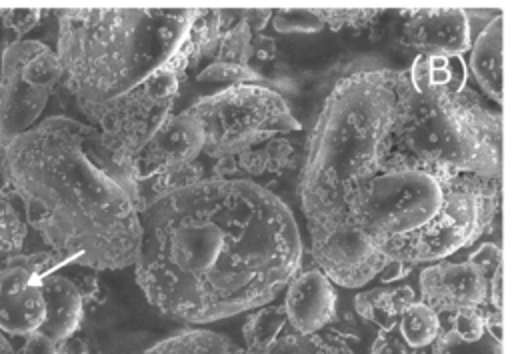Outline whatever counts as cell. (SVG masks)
<instances>
[{"mask_svg":"<svg viewBox=\"0 0 512 354\" xmlns=\"http://www.w3.org/2000/svg\"><path fill=\"white\" fill-rule=\"evenodd\" d=\"M136 282L164 316L206 324L272 302L302 268L292 210L250 178H212L142 206Z\"/></svg>","mask_w":512,"mask_h":354,"instance_id":"obj_1","label":"cell"},{"mask_svg":"<svg viewBox=\"0 0 512 354\" xmlns=\"http://www.w3.org/2000/svg\"><path fill=\"white\" fill-rule=\"evenodd\" d=\"M0 162L8 196L46 250L90 270L136 262L138 180L96 126L68 116L44 118L6 146Z\"/></svg>","mask_w":512,"mask_h":354,"instance_id":"obj_2","label":"cell"},{"mask_svg":"<svg viewBox=\"0 0 512 354\" xmlns=\"http://www.w3.org/2000/svg\"><path fill=\"white\" fill-rule=\"evenodd\" d=\"M198 8H68L58 12L56 56L62 82L92 120L110 100L170 66L200 62L190 42Z\"/></svg>","mask_w":512,"mask_h":354,"instance_id":"obj_3","label":"cell"},{"mask_svg":"<svg viewBox=\"0 0 512 354\" xmlns=\"http://www.w3.org/2000/svg\"><path fill=\"white\" fill-rule=\"evenodd\" d=\"M408 90L406 72L384 68L354 72L330 90L298 180L308 232L348 220L350 196L392 152Z\"/></svg>","mask_w":512,"mask_h":354,"instance_id":"obj_4","label":"cell"},{"mask_svg":"<svg viewBox=\"0 0 512 354\" xmlns=\"http://www.w3.org/2000/svg\"><path fill=\"white\" fill-rule=\"evenodd\" d=\"M392 152L444 174L502 180V116L468 86L456 94L410 88Z\"/></svg>","mask_w":512,"mask_h":354,"instance_id":"obj_5","label":"cell"},{"mask_svg":"<svg viewBox=\"0 0 512 354\" xmlns=\"http://www.w3.org/2000/svg\"><path fill=\"white\" fill-rule=\"evenodd\" d=\"M448 174L390 152L348 202V218L378 242L426 226L440 210Z\"/></svg>","mask_w":512,"mask_h":354,"instance_id":"obj_6","label":"cell"},{"mask_svg":"<svg viewBox=\"0 0 512 354\" xmlns=\"http://www.w3.org/2000/svg\"><path fill=\"white\" fill-rule=\"evenodd\" d=\"M500 184L474 174H448L436 216L412 234L380 242L384 256L412 266L434 264L474 244L500 210Z\"/></svg>","mask_w":512,"mask_h":354,"instance_id":"obj_7","label":"cell"},{"mask_svg":"<svg viewBox=\"0 0 512 354\" xmlns=\"http://www.w3.org/2000/svg\"><path fill=\"white\" fill-rule=\"evenodd\" d=\"M188 110L204 130L202 154L214 160L300 130L290 106L268 82L216 90L192 102Z\"/></svg>","mask_w":512,"mask_h":354,"instance_id":"obj_8","label":"cell"},{"mask_svg":"<svg viewBox=\"0 0 512 354\" xmlns=\"http://www.w3.org/2000/svg\"><path fill=\"white\" fill-rule=\"evenodd\" d=\"M62 82L56 52L40 40L8 42L0 60V152L40 122Z\"/></svg>","mask_w":512,"mask_h":354,"instance_id":"obj_9","label":"cell"},{"mask_svg":"<svg viewBox=\"0 0 512 354\" xmlns=\"http://www.w3.org/2000/svg\"><path fill=\"white\" fill-rule=\"evenodd\" d=\"M66 264L52 250L18 252L0 262V332L26 338L44 322L42 278Z\"/></svg>","mask_w":512,"mask_h":354,"instance_id":"obj_10","label":"cell"},{"mask_svg":"<svg viewBox=\"0 0 512 354\" xmlns=\"http://www.w3.org/2000/svg\"><path fill=\"white\" fill-rule=\"evenodd\" d=\"M310 254L334 286L362 288L376 278L386 264L380 242L356 226L350 218L338 224L310 230Z\"/></svg>","mask_w":512,"mask_h":354,"instance_id":"obj_11","label":"cell"},{"mask_svg":"<svg viewBox=\"0 0 512 354\" xmlns=\"http://www.w3.org/2000/svg\"><path fill=\"white\" fill-rule=\"evenodd\" d=\"M176 102L150 98L142 86L110 100L92 118L116 160L132 166L146 142L174 114Z\"/></svg>","mask_w":512,"mask_h":354,"instance_id":"obj_12","label":"cell"},{"mask_svg":"<svg viewBox=\"0 0 512 354\" xmlns=\"http://www.w3.org/2000/svg\"><path fill=\"white\" fill-rule=\"evenodd\" d=\"M418 290L420 302L438 316H452L462 308L488 304V278L468 260L428 264L418 276Z\"/></svg>","mask_w":512,"mask_h":354,"instance_id":"obj_13","label":"cell"},{"mask_svg":"<svg viewBox=\"0 0 512 354\" xmlns=\"http://www.w3.org/2000/svg\"><path fill=\"white\" fill-rule=\"evenodd\" d=\"M204 150V130L200 120L186 108L172 114L160 130L146 142V146L136 156L132 170L138 182L182 168L194 160Z\"/></svg>","mask_w":512,"mask_h":354,"instance_id":"obj_14","label":"cell"},{"mask_svg":"<svg viewBox=\"0 0 512 354\" xmlns=\"http://www.w3.org/2000/svg\"><path fill=\"white\" fill-rule=\"evenodd\" d=\"M402 44L420 50L418 54H454L470 50L472 28L468 12L462 8H420L404 10Z\"/></svg>","mask_w":512,"mask_h":354,"instance_id":"obj_15","label":"cell"},{"mask_svg":"<svg viewBox=\"0 0 512 354\" xmlns=\"http://www.w3.org/2000/svg\"><path fill=\"white\" fill-rule=\"evenodd\" d=\"M288 328L300 336L322 332L336 320V286L318 270H300L286 286L282 302Z\"/></svg>","mask_w":512,"mask_h":354,"instance_id":"obj_16","label":"cell"},{"mask_svg":"<svg viewBox=\"0 0 512 354\" xmlns=\"http://www.w3.org/2000/svg\"><path fill=\"white\" fill-rule=\"evenodd\" d=\"M64 268L52 270L42 278L44 322L36 332L54 344L80 330L88 304L76 274H66Z\"/></svg>","mask_w":512,"mask_h":354,"instance_id":"obj_17","label":"cell"},{"mask_svg":"<svg viewBox=\"0 0 512 354\" xmlns=\"http://www.w3.org/2000/svg\"><path fill=\"white\" fill-rule=\"evenodd\" d=\"M502 40L504 20L498 14L490 18L470 44V62L466 64L482 94L498 106H502Z\"/></svg>","mask_w":512,"mask_h":354,"instance_id":"obj_18","label":"cell"},{"mask_svg":"<svg viewBox=\"0 0 512 354\" xmlns=\"http://www.w3.org/2000/svg\"><path fill=\"white\" fill-rule=\"evenodd\" d=\"M406 74L414 92L456 94L466 88L468 66L454 54H418Z\"/></svg>","mask_w":512,"mask_h":354,"instance_id":"obj_19","label":"cell"},{"mask_svg":"<svg viewBox=\"0 0 512 354\" xmlns=\"http://www.w3.org/2000/svg\"><path fill=\"white\" fill-rule=\"evenodd\" d=\"M288 330L290 328L282 304L268 302L258 306L242 326V338L246 344L244 350L250 354H266Z\"/></svg>","mask_w":512,"mask_h":354,"instance_id":"obj_20","label":"cell"},{"mask_svg":"<svg viewBox=\"0 0 512 354\" xmlns=\"http://www.w3.org/2000/svg\"><path fill=\"white\" fill-rule=\"evenodd\" d=\"M294 146L286 138H272L260 146L236 154L238 172L242 178H258L264 174H280L292 162Z\"/></svg>","mask_w":512,"mask_h":354,"instance_id":"obj_21","label":"cell"},{"mask_svg":"<svg viewBox=\"0 0 512 354\" xmlns=\"http://www.w3.org/2000/svg\"><path fill=\"white\" fill-rule=\"evenodd\" d=\"M230 348L232 344L218 332L186 328L160 340L142 354H230Z\"/></svg>","mask_w":512,"mask_h":354,"instance_id":"obj_22","label":"cell"},{"mask_svg":"<svg viewBox=\"0 0 512 354\" xmlns=\"http://www.w3.org/2000/svg\"><path fill=\"white\" fill-rule=\"evenodd\" d=\"M440 318L442 316H438L430 306L416 300L398 316L396 330L412 350H422L428 348L442 332Z\"/></svg>","mask_w":512,"mask_h":354,"instance_id":"obj_23","label":"cell"},{"mask_svg":"<svg viewBox=\"0 0 512 354\" xmlns=\"http://www.w3.org/2000/svg\"><path fill=\"white\" fill-rule=\"evenodd\" d=\"M206 178V170L204 166L194 160L182 168H176V170H168V172H162V174H156V176H150L142 182H138V194H140V204H148L156 198H162L170 192H176L180 188H186L190 184H196L200 180Z\"/></svg>","mask_w":512,"mask_h":354,"instance_id":"obj_24","label":"cell"},{"mask_svg":"<svg viewBox=\"0 0 512 354\" xmlns=\"http://www.w3.org/2000/svg\"><path fill=\"white\" fill-rule=\"evenodd\" d=\"M252 40H254V32L250 30V26L244 20L236 18V22H232L218 38V44L212 54V62H230V64L250 66V60L254 58Z\"/></svg>","mask_w":512,"mask_h":354,"instance_id":"obj_25","label":"cell"},{"mask_svg":"<svg viewBox=\"0 0 512 354\" xmlns=\"http://www.w3.org/2000/svg\"><path fill=\"white\" fill-rule=\"evenodd\" d=\"M354 312L364 320L372 322L378 330H392L398 324V314L390 302V288H370L354 296Z\"/></svg>","mask_w":512,"mask_h":354,"instance_id":"obj_26","label":"cell"},{"mask_svg":"<svg viewBox=\"0 0 512 354\" xmlns=\"http://www.w3.org/2000/svg\"><path fill=\"white\" fill-rule=\"evenodd\" d=\"M28 226L6 192H0V262L24 250Z\"/></svg>","mask_w":512,"mask_h":354,"instance_id":"obj_27","label":"cell"},{"mask_svg":"<svg viewBox=\"0 0 512 354\" xmlns=\"http://www.w3.org/2000/svg\"><path fill=\"white\" fill-rule=\"evenodd\" d=\"M196 80L200 84H222L224 88L236 86V84H266L262 74L252 66L230 64V62H210L198 72Z\"/></svg>","mask_w":512,"mask_h":354,"instance_id":"obj_28","label":"cell"},{"mask_svg":"<svg viewBox=\"0 0 512 354\" xmlns=\"http://www.w3.org/2000/svg\"><path fill=\"white\" fill-rule=\"evenodd\" d=\"M428 354H502V342L488 334L474 342H464L450 328H442L438 338L430 344Z\"/></svg>","mask_w":512,"mask_h":354,"instance_id":"obj_29","label":"cell"},{"mask_svg":"<svg viewBox=\"0 0 512 354\" xmlns=\"http://www.w3.org/2000/svg\"><path fill=\"white\" fill-rule=\"evenodd\" d=\"M270 22L278 34H316L324 28L316 8H280Z\"/></svg>","mask_w":512,"mask_h":354,"instance_id":"obj_30","label":"cell"},{"mask_svg":"<svg viewBox=\"0 0 512 354\" xmlns=\"http://www.w3.org/2000/svg\"><path fill=\"white\" fill-rule=\"evenodd\" d=\"M318 18L324 26L332 30H340L344 26H368L382 14V10H366V8H316Z\"/></svg>","mask_w":512,"mask_h":354,"instance_id":"obj_31","label":"cell"},{"mask_svg":"<svg viewBox=\"0 0 512 354\" xmlns=\"http://www.w3.org/2000/svg\"><path fill=\"white\" fill-rule=\"evenodd\" d=\"M294 348L296 354H354L352 348L342 338L322 332L310 336L296 334Z\"/></svg>","mask_w":512,"mask_h":354,"instance_id":"obj_32","label":"cell"},{"mask_svg":"<svg viewBox=\"0 0 512 354\" xmlns=\"http://www.w3.org/2000/svg\"><path fill=\"white\" fill-rule=\"evenodd\" d=\"M450 318H452V324L448 328L464 342H474V340L482 338V334H486L484 332V306L462 308V310L454 312Z\"/></svg>","mask_w":512,"mask_h":354,"instance_id":"obj_33","label":"cell"},{"mask_svg":"<svg viewBox=\"0 0 512 354\" xmlns=\"http://www.w3.org/2000/svg\"><path fill=\"white\" fill-rule=\"evenodd\" d=\"M46 14V10L40 8H2L0 10V24L16 34V40L24 38Z\"/></svg>","mask_w":512,"mask_h":354,"instance_id":"obj_34","label":"cell"},{"mask_svg":"<svg viewBox=\"0 0 512 354\" xmlns=\"http://www.w3.org/2000/svg\"><path fill=\"white\" fill-rule=\"evenodd\" d=\"M468 262L476 266L486 278H490L502 266V248L496 242H482L470 256Z\"/></svg>","mask_w":512,"mask_h":354,"instance_id":"obj_35","label":"cell"},{"mask_svg":"<svg viewBox=\"0 0 512 354\" xmlns=\"http://www.w3.org/2000/svg\"><path fill=\"white\" fill-rule=\"evenodd\" d=\"M370 354H416L398 334L396 328L392 330H378V336L372 342Z\"/></svg>","mask_w":512,"mask_h":354,"instance_id":"obj_36","label":"cell"},{"mask_svg":"<svg viewBox=\"0 0 512 354\" xmlns=\"http://www.w3.org/2000/svg\"><path fill=\"white\" fill-rule=\"evenodd\" d=\"M272 12L274 10H270V8H248V10H240L236 14L240 16V20H244L250 26V30L254 34H260L270 24Z\"/></svg>","mask_w":512,"mask_h":354,"instance_id":"obj_37","label":"cell"},{"mask_svg":"<svg viewBox=\"0 0 512 354\" xmlns=\"http://www.w3.org/2000/svg\"><path fill=\"white\" fill-rule=\"evenodd\" d=\"M414 266L408 264V262H402V260H386V264L380 268V272L376 274V278L384 284H392V282H398L402 278H406L410 274Z\"/></svg>","mask_w":512,"mask_h":354,"instance_id":"obj_38","label":"cell"},{"mask_svg":"<svg viewBox=\"0 0 512 354\" xmlns=\"http://www.w3.org/2000/svg\"><path fill=\"white\" fill-rule=\"evenodd\" d=\"M16 354H56V344L34 332L24 338V344Z\"/></svg>","mask_w":512,"mask_h":354,"instance_id":"obj_39","label":"cell"},{"mask_svg":"<svg viewBox=\"0 0 512 354\" xmlns=\"http://www.w3.org/2000/svg\"><path fill=\"white\" fill-rule=\"evenodd\" d=\"M416 290L408 284H402V286H394L390 288V302H392V308L394 312L400 316L408 306H412L416 302Z\"/></svg>","mask_w":512,"mask_h":354,"instance_id":"obj_40","label":"cell"},{"mask_svg":"<svg viewBox=\"0 0 512 354\" xmlns=\"http://www.w3.org/2000/svg\"><path fill=\"white\" fill-rule=\"evenodd\" d=\"M502 310L494 306H484V332L494 340L502 342Z\"/></svg>","mask_w":512,"mask_h":354,"instance_id":"obj_41","label":"cell"},{"mask_svg":"<svg viewBox=\"0 0 512 354\" xmlns=\"http://www.w3.org/2000/svg\"><path fill=\"white\" fill-rule=\"evenodd\" d=\"M56 354H90L88 340L78 332L56 342Z\"/></svg>","mask_w":512,"mask_h":354,"instance_id":"obj_42","label":"cell"},{"mask_svg":"<svg viewBox=\"0 0 512 354\" xmlns=\"http://www.w3.org/2000/svg\"><path fill=\"white\" fill-rule=\"evenodd\" d=\"M252 48H254V56L258 60H272L276 56V42L270 36L264 34H254L252 40Z\"/></svg>","mask_w":512,"mask_h":354,"instance_id":"obj_43","label":"cell"},{"mask_svg":"<svg viewBox=\"0 0 512 354\" xmlns=\"http://www.w3.org/2000/svg\"><path fill=\"white\" fill-rule=\"evenodd\" d=\"M294 342H296V332L288 330V332H284V334L276 340V344H274L266 354H296Z\"/></svg>","mask_w":512,"mask_h":354,"instance_id":"obj_44","label":"cell"},{"mask_svg":"<svg viewBox=\"0 0 512 354\" xmlns=\"http://www.w3.org/2000/svg\"><path fill=\"white\" fill-rule=\"evenodd\" d=\"M0 354H16V348L12 346L8 336L2 332H0Z\"/></svg>","mask_w":512,"mask_h":354,"instance_id":"obj_45","label":"cell"}]
</instances>
